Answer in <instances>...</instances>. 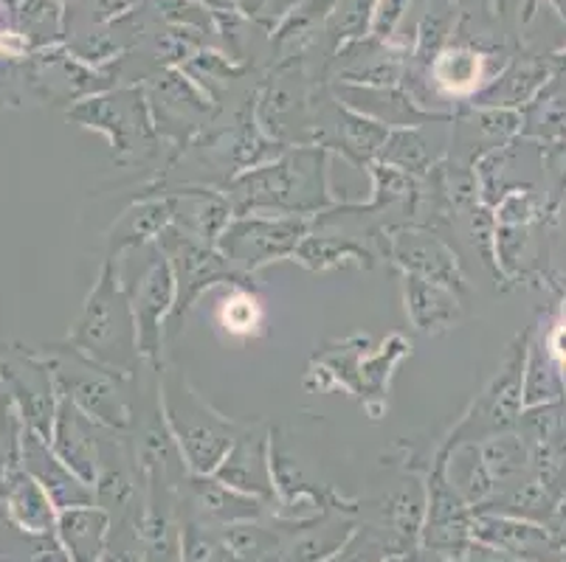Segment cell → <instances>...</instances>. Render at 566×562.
Here are the masks:
<instances>
[{"label": "cell", "mask_w": 566, "mask_h": 562, "mask_svg": "<svg viewBox=\"0 0 566 562\" xmlns=\"http://www.w3.org/2000/svg\"><path fill=\"white\" fill-rule=\"evenodd\" d=\"M553 349H555V352L560 354V358H566V329H560V332L555 335V340H553Z\"/></svg>", "instance_id": "obj_1"}, {"label": "cell", "mask_w": 566, "mask_h": 562, "mask_svg": "<svg viewBox=\"0 0 566 562\" xmlns=\"http://www.w3.org/2000/svg\"><path fill=\"white\" fill-rule=\"evenodd\" d=\"M209 3H220V0H209Z\"/></svg>", "instance_id": "obj_2"}]
</instances>
